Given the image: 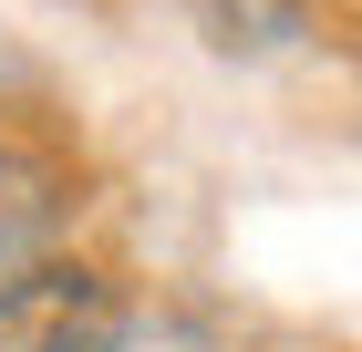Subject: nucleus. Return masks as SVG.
Wrapping results in <instances>:
<instances>
[{
    "label": "nucleus",
    "instance_id": "nucleus-3",
    "mask_svg": "<svg viewBox=\"0 0 362 352\" xmlns=\"http://www.w3.org/2000/svg\"><path fill=\"white\" fill-rule=\"evenodd\" d=\"M207 31H218V42H290V31H300V0H207Z\"/></svg>",
    "mask_w": 362,
    "mask_h": 352
},
{
    "label": "nucleus",
    "instance_id": "nucleus-1",
    "mask_svg": "<svg viewBox=\"0 0 362 352\" xmlns=\"http://www.w3.org/2000/svg\"><path fill=\"white\" fill-rule=\"evenodd\" d=\"M0 352H124V300L93 259H42L0 280Z\"/></svg>",
    "mask_w": 362,
    "mask_h": 352
},
{
    "label": "nucleus",
    "instance_id": "nucleus-2",
    "mask_svg": "<svg viewBox=\"0 0 362 352\" xmlns=\"http://www.w3.org/2000/svg\"><path fill=\"white\" fill-rule=\"evenodd\" d=\"M62 217H73V187H62L52 156H31L21 135H0V280L42 270V259H62Z\"/></svg>",
    "mask_w": 362,
    "mask_h": 352
}]
</instances>
